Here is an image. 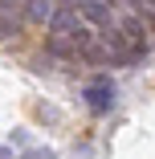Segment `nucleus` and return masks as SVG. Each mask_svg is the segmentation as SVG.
<instances>
[{"instance_id": "3", "label": "nucleus", "mask_w": 155, "mask_h": 159, "mask_svg": "<svg viewBox=\"0 0 155 159\" xmlns=\"http://www.w3.org/2000/svg\"><path fill=\"white\" fill-rule=\"evenodd\" d=\"M86 98H90V110H98V114H106V110L114 106V86H110V82L102 78L98 86H90V90H86Z\"/></svg>"}, {"instance_id": "5", "label": "nucleus", "mask_w": 155, "mask_h": 159, "mask_svg": "<svg viewBox=\"0 0 155 159\" xmlns=\"http://www.w3.org/2000/svg\"><path fill=\"white\" fill-rule=\"evenodd\" d=\"M16 33H21V16H12L4 8V12H0V37H16Z\"/></svg>"}, {"instance_id": "1", "label": "nucleus", "mask_w": 155, "mask_h": 159, "mask_svg": "<svg viewBox=\"0 0 155 159\" xmlns=\"http://www.w3.org/2000/svg\"><path fill=\"white\" fill-rule=\"evenodd\" d=\"M78 16H82L90 29H98V33L110 29V25H118V16H114V8L106 4V0H82V4H78Z\"/></svg>"}, {"instance_id": "4", "label": "nucleus", "mask_w": 155, "mask_h": 159, "mask_svg": "<svg viewBox=\"0 0 155 159\" xmlns=\"http://www.w3.org/2000/svg\"><path fill=\"white\" fill-rule=\"evenodd\" d=\"M25 16L37 20V25H45L53 16V0H25Z\"/></svg>"}, {"instance_id": "2", "label": "nucleus", "mask_w": 155, "mask_h": 159, "mask_svg": "<svg viewBox=\"0 0 155 159\" xmlns=\"http://www.w3.org/2000/svg\"><path fill=\"white\" fill-rule=\"evenodd\" d=\"M78 20H82V16H78V8L61 0V8H53V16H49V33H53V37H70Z\"/></svg>"}, {"instance_id": "6", "label": "nucleus", "mask_w": 155, "mask_h": 159, "mask_svg": "<svg viewBox=\"0 0 155 159\" xmlns=\"http://www.w3.org/2000/svg\"><path fill=\"white\" fill-rule=\"evenodd\" d=\"M147 8H155V0H147Z\"/></svg>"}]
</instances>
